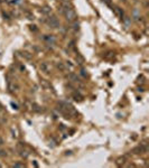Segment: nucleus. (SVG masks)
<instances>
[{
    "label": "nucleus",
    "instance_id": "obj_1",
    "mask_svg": "<svg viewBox=\"0 0 149 168\" xmlns=\"http://www.w3.org/2000/svg\"><path fill=\"white\" fill-rule=\"evenodd\" d=\"M63 15L65 16V19L67 20V21H69V22L76 20V12H75V10H74L72 7L67 8V9L64 11V14H63Z\"/></svg>",
    "mask_w": 149,
    "mask_h": 168
},
{
    "label": "nucleus",
    "instance_id": "obj_2",
    "mask_svg": "<svg viewBox=\"0 0 149 168\" xmlns=\"http://www.w3.org/2000/svg\"><path fill=\"white\" fill-rule=\"evenodd\" d=\"M46 18L47 19L45 20V22H46L51 28H58V27H59V25H61V24H59V20H58L55 16H52V17L51 16H48V17H46Z\"/></svg>",
    "mask_w": 149,
    "mask_h": 168
},
{
    "label": "nucleus",
    "instance_id": "obj_3",
    "mask_svg": "<svg viewBox=\"0 0 149 168\" xmlns=\"http://www.w3.org/2000/svg\"><path fill=\"white\" fill-rule=\"evenodd\" d=\"M39 69L42 71V72H43V73L48 74L49 72H51L52 66H51V64H49V63H47V62H43V63H40Z\"/></svg>",
    "mask_w": 149,
    "mask_h": 168
},
{
    "label": "nucleus",
    "instance_id": "obj_4",
    "mask_svg": "<svg viewBox=\"0 0 149 168\" xmlns=\"http://www.w3.org/2000/svg\"><path fill=\"white\" fill-rule=\"evenodd\" d=\"M8 90H9V92H11V93H15V92H17L19 90V85L17 83H15V82H8Z\"/></svg>",
    "mask_w": 149,
    "mask_h": 168
},
{
    "label": "nucleus",
    "instance_id": "obj_5",
    "mask_svg": "<svg viewBox=\"0 0 149 168\" xmlns=\"http://www.w3.org/2000/svg\"><path fill=\"white\" fill-rule=\"evenodd\" d=\"M67 79H69L71 82H74V83H77V84H80L81 83V80H80V77L77 76L75 73H69V75H67Z\"/></svg>",
    "mask_w": 149,
    "mask_h": 168
},
{
    "label": "nucleus",
    "instance_id": "obj_6",
    "mask_svg": "<svg viewBox=\"0 0 149 168\" xmlns=\"http://www.w3.org/2000/svg\"><path fill=\"white\" fill-rule=\"evenodd\" d=\"M113 11H114V14H116L118 17H120L121 19L124 18V12H123V10H122L120 7H118V6H113Z\"/></svg>",
    "mask_w": 149,
    "mask_h": 168
},
{
    "label": "nucleus",
    "instance_id": "obj_7",
    "mask_svg": "<svg viewBox=\"0 0 149 168\" xmlns=\"http://www.w3.org/2000/svg\"><path fill=\"white\" fill-rule=\"evenodd\" d=\"M40 12H42L43 16L48 17V16H51V14H52V8L49 7V6H44V7L40 9Z\"/></svg>",
    "mask_w": 149,
    "mask_h": 168
},
{
    "label": "nucleus",
    "instance_id": "obj_8",
    "mask_svg": "<svg viewBox=\"0 0 149 168\" xmlns=\"http://www.w3.org/2000/svg\"><path fill=\"white\" fill-rule=\"evenodd\" d=\"M43 38L45 42H47L48 44H55L56 43V38H55L54 35H45Z\"/></svg>",
    "mask_w": 149,
    "mask_h": 168
},
{
    "label": "nucleus",
    "instance_id": "obj_9",
    "mask_svg": "<svg viewBox=\"0 0 149 168\" xmlns=\"http://www.w3.org/2000/svg\"><path fill=\"white\" fill-rule=\"evenodd\" d=\"M40 86L43 89H45V90H49V89L53 90V88L51 86V84L48 83V81H46V80H40Z\"/></svg>",
    "mask_w": 149,
    "mask_h": 168
},
{
    "label": "nucleus",
    "instance_id": "obj_10",
    "mask_svg": "<svg viewBox=\"0 0 149 168\" xmlns=\"http://www.w3.org/2000/svg\"><path fill=\"white\" fill-rule=\"evenodd\" d=\"M75 61H76L77 64H80V65H83L84 63H85V59H84V57L81 54H79V53H77L76 56H75Z\"/></svg>",
    "mask_w": 149,
    "mask_h": 168
},
{
    "label": "nucleus",
    "instance_id": "obj_11",
    "mask_svg": "<svg viewBox=\"0 0 149 168\" xmlns=\"http://www.w3.org/2000/svg\"><path fill=\"white\" fill-rule=\"evenodd\" d=\"M10 132H11V136H12V138L17 139L19 137V132H18V129L16 128V127H12L10 129Z\"/></svg>",
    "mask_w": 149,
    "mask_h": 168
},
{
    "label": "nucleus",
    "instance_id": "obj_12",
    "mask_svg": "<svg viewBox=\"0 0 149 168\" xmlns=\"http://www.w3.org/2000/svg\"><path fill=\"white\" fill-rule=\"evenodd\" d=\"M56 67H57V69H59L61 72H64V71H66L65 63H63V62H57V63H56Z\"/></svg>",
    "mask_w": 149,
    "mask_h": 168
},
{
    "label": "nucleus",
    "instance_id": "obj_13",
    "mask_svg": "<svg viewBox=\"0 0 149 168\" xmlns=\"http://www.w3.org/2000/svg\"><path fill=\"white\" fill-rule=\"evenodd\" d=\"M72 29L74 30V32H77V30L80 29V24H79L76 20L72 21Z\"/></svg>",
    "mask_w": 149,
    "mask_h": 168
},
{
    "label": "nucleus",
    "instance_id": "obj_14",
    "mask_svg": "<svg viewBox=\"0 0 149 168\" xmlns=\"http://www.w3.org/2000/svg\"><path fill=\"white\" fill-rule=\"evenodd\" d=\"M32 109H33L35 112H40V111H42V108H40L38 104H36V103H33V104H32Z\"/></svg>",
    "mask_w": 149,
    "mask_h": 168
},
{
    "label": "nucleus",
    "instance_id": "obj_15",
    "mask_svg": "<svg viewBox=\"0 0 149 168\" xmlns=\"http://www.w3.org/2000/svg\"><path fill=\"white\" fill-rule=\"evenodd\" d=\"M19 153H20V156H21V157H24V158H27V157H28V155H29V153L27 152L26 150H24V149L19 150Z\"/></svg>",
    "mask_w": 149,
    "mask_h": 168
},
{
    "label": "nucleus",
    "instance_id": "obj_16",
    "mask_svg": "<svg viewBox=\"0 0 149 168\" xmlns=\"http://www.w3.org/2000/svg\"><path fill=\"white\" fill-rule=\"evenodd\" d=\"M73 98H74V100H75V101H81V100H82V96H81L79 93H76V92L73 94Z\"/></svg>",
    "mask_w": 149,
    "mask_h": 168
},
{
    "label": "nucleus",
    "instance_id": "obj_17",
    "mask_svg": "<svg viewBox=\"0 0 149 168\" xmlns=\"http://www.w3.org/2000/svg\"><path fill=\"white\" fill-rule=\"evenodd\" d=\"M12 167H16V168H24V167H25V165L21 164V163H16V164L12 165Z\"/></svg>",
    "mask_w": 149,
    "mask_h": 168
},
{
    "label": "nucleus",
    "instance_id": "obj_18",
    "mask_svg": "<svg viewBox=\"0 0 149 168\" xmlns=\"http://www.w3.org/2000/svg\"><path fill=\"white\" fill-rule=\"evenodd\" d=\"M21 55H22V57H25L26 59H30V58H32V55H29V53H27V52H24Z\"/></svg>",
    "mask_w": 149,
    "mask_h": 168
},
{
    "label": "nucleus",
    "instance_id": "obj_19",
    "mask_svg": "<svg viewBox=\"0 0 149 168\" xmlns=\"http://www.w3.org/2000/svg\"><path fill=\"white\" fill-rule=\"evenodd\" d=\"M6 122H7V118L2 114H0V123H6Z\"/></svg>",
    "mask_w": 149,
    "mask_h": 168
},
{
    "label": "nucleus",
    "instance_id": "obj_20",
    "mask_svg": "<svg viewBox=\"0 0 149 168\" xmlns=\"http://www.w3.org/2000/svg\"><path fill=\"white\" fill-rule=\"evenodd\" d=\"M81 75H82L83 77H87V72H86V69H84V68L81 69Z\"/></svg>",
    "mask_w": 149,
    "mask_h": 168
},
{
    "label": "nucleus",
    "instance_id": "obj_21",
    "mask_svg": "<svg viewBox=\"0 0 149 168\" xmlns=\"http://www.w3.org/2000/svg\"><path fill=\"white\" fill-rule=\"evenodd\" d=\"M6 156H7V152L5 150L0 149V157H6Z\"/></svg>",
    "mask_w": 149,
    "mask_h": 168
},
{
    "label": "nucleus",
    "instance_id": "obj_22",
    "mask_svg": "<svg viewBox=\"0 0 149 168\" xmlns=\"http://www.w3.org/2000/svg\"><path fill=\"white\" fill-rule=\"evenodd\" d=\"M66 68H69V69H72L73 68V65L71 64V62H66Z\"/></svg>",
    "mask_w": 149,
    "mask_h": 168
},
{
    "label": "nucleus",
    "instance_id": "obj_23",
    "mask_svg": "<svg viewBox=\"0 0 149 168\" xmlns=\"http://www.w3.org/2000/svg\"><path fill=\"white\" fill-rule=\"evenodd\" d=\"M26 16H27V18H28L29 20H34V19H35L34 15H30V14H26Z\"/></svg>",
    "mask_w": 149,
    "mask_h": 168
},
{
    "label": "nucleus",
    "instance_id": "obj_24",
    "mask_svg": "<svg viewBox=\"0 0 149 168\" xmlns=\"http://www.w3.org/2000/svg\"><path fill=\"white\" fill-rule=\"evenodd\" d=\"M123 163H124V158H120V159H118V161H117V164L119 165V166L121 164H123Z\"/></svg>",
    "mask_w": 149,
    "mask_h": 168
},
{
    "label": "nucleus",
    "instance_id": "obj_25",
    "mask_svg": "<svg viewBox=\"0 0 149 168\" xmlns=\"http://www.w3.org/2000/svg\"><path fill=\"white\" fill-rule=\"evenodd\" d=\"M11 105L14 106V109H15V110H18V105H17V104H16V103L11 102Z\"/></svg>",
    "mask_w": 149,
    "mask_h": 168
},
{
    "label": "nucleus",
    "instance_id": "obj_26",
    "mask_svg": "<svg viewBox=\"0 0 149 168\" xmlns=\"http://www.w3.org/2000/svg\"><path fill=\"white\" fill-rule=\"evenodd\" d=\"M30 29L33 30V32H37V28H36V26H30Z\"/></svg>",
    "mask_w": 149,
    "mask_h": 168
},
{
    "label": "nucleus",
    "instance_id": "obj_27",
    "mask_svg": "<svg viewBox=\"0 0 149 168\" xmlns=\"http://www.w3.org/2000/svg\"><path fill=\"white\" fill-rule=\"evenodd\" d=\"M103 1H104L108 6H111V0H103Z\"/></svg>",
    "mask_w": 149,
    "mask_h": 168
},
{
    "label": "nucleus",
    "instance_id": "obj_28",
    "mask_svg": "<svg viewBox=\"0 0 149 168\" xmlns=\"http://www.w3.org/2000/svg\"><path fill=\"white\" fill-rule=\"evenodd\" d=\"M2 145H4V139L0 137V146H2Z\"/></svg>",
    "mask_w": 149,
    "mask_h": 168
},
{
    "label": "nucleus",
    "instance_id": "obj_29",
    "mask_svg": "<svg viewBox=\"0 0 149 168\" xmlns=\"http://www.w3.org/2000/svg\"><path fill=\"white\" fill-rule=\"evenodd\" d=\"M61 2H69V0H59Z\"/></svg>",
    "mask_w": 149,
    "mask_h": 168
},
{
    "label": "nucleus",
    "instance_id": "obj_30",
    "mask_svg": "<svg viewBox=\"0 0 149 168\" xmlns=\"http://www.w3.org/2000/svg\"><path fill=\"white\" fill-rule=\"evenodd\" d=\"M7 0H0V4H2V2H6Z\"/></svg>",
    "mask_w": 149,
    "mask_h": 168
},
{
    "label": "nucleus",
    "instance_id": "obj_31",
    "mask_svg": "<svg viewBox=\"0 0 149 168\" xmlns=\"http://www.w3.org/2000/svg\"><path fill=\"white\" fill-rule=\"evenodd\" d=\"M123 1H127V0H123Z\"/></svg>",
    "mask_w": 149,
    "mask_h": 168
}]
</instances>
